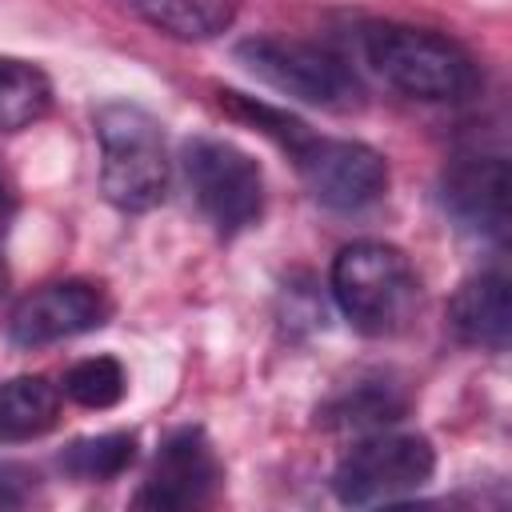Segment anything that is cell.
<instances>
[{"label":"cell","mask_w":512,"mask_h":512,"mask_svg":"<svg viewBox=\"0 0 512 512\" xmlns=\"http://www.w3.org/2000/svg\"><path fill=\"white\" fill-rule=\"evenodd\" d=\"M48 108H52L48 76L28 60L0 56V132H20L36 124Z\"/></svg>","instance_id":"cell-14"},{"label":"cell","mask_w":512,"mask_h":512,"mask_svg":"<svg viewBox=\"0 0 512 512\" xmlns=\"http://www.w3.org/2000/svg\"><path fill=\"white\" fill-rule=\"evenodd\" d=\"M288 152L308 196L328 212H360L388 192V160L360 140L304 132Z\"/></svg>","instance_id":"cell-7"},{"label":"cell","mask_w":512,"mask_h":512,"mask_svg":"<svg viewBox=\"0 0 512 512\" xmlns=\"http://www.w3.org/2000/svg\"><path fill=\"white\" fill-rule=\"evenodd\" d=\"M112 320V296L92 280H56L24 296L8 320V340L16 348H44Z\"/></svg>","instance_id":"cell-8"},{"label":"cell","mask_w":512,"mask_h":512,"mask_svg":"<svg viewBox=\"0 0 512 512\" xmlns=\"http://www.w3.org/2000/svg\"><path fill=\"white\" fill-rule=\"evenodd\" d=\"M184 176L196 208L220 236H236L264 216V168L240 144L192 136L184 144Z\"/></svg>","instance_id":"cell-5"},{"label":"cell","mask_w":512,"mask_h":512,"mask_svg":"<svg viewBox=\"0 0 512 512\" xmlns=\"http://www.w3.org/2000/svg\"><path fill=\"white\" fill-rule=\"evenodd\" d=\"M12 504H20V492L8 480H0V508H12Z\"/></svg>","instance_id":"cell-18"},{"label":"cell","mask_w":512,"mask_h":512,"mask_svg":"<svg viewBox=\"0 0 512 512\" xmlns=\"http://www.w3.org/2000/svg\"><path fill=\"white\" fill-rule=\"evenodd\" d=\"M332 296L348 324L364 336H396L420 304L412 260L384 240H356L332 260Z\"/></svg>","instance_id":"cell-2"},{"label":"cell","mask_w":512,"mask_h":512,"mask_svg":"<svg viewBox=\"0 0 512 512\" xmlns=\"http://www.w3.org/2000/svg\"><path fill=\"white\" fill-rule=\"evenodd\" d=\"M4 284H8V268H4V256H0V292H4Z\"/></svg>","instance_id":"cell-19"},{"label":"cell","mask_w":512,"mask_h":512,"mask_svg":"<svg viewBox=\"0 0 512 512\" xmlns=\"http://www.w3.org/2000/svg\"><path fill=\"white\" fill-rule=\"evenodd\" d=\"M60 420V388L44 376L0 380V444H20L52 432Z\"/></svg>","instance_id":"cell-12"},{"label":"cell","mask_w":512,"mask_h":512,"mask_svg":"<svg viewBox=\"0 0 512 512\" xmlns=\"http://www.w3.org/2000/svg\"><path fill=\"white\" fill-rule=\"evenodd\" d=\"M404 412V396L384 384V380H360L352 384L348 392H340L324 412L320 420L332 424V428H384L388 420H396Z\"/></svg>","instance_id":"cell-15"},{"label":"cell","mask_w":512,"mask_h":512,"mask_svg":"<svg viewBox=\"0 0 512 512\" xmlns=\"http://www.w3.org/2000/svg\"><path fill=\"white\" fill-rule=\"evenodd\" d=\"M136 460V436L132 432H100L72 440L60 456V468L76 480H116Z\"/></svg>","instance_id":"cell-16"},{"label":"cell","mask_w":512,"mask_h":512,"mask_svg":"<svg viewBox=\"0 0 512 512\" xmlns=\"http://www.w3.org/2000/svg\"><path fill=\"white\" fill-rule=\"evenodd\" d=\"M448 324L464 344L504 352L508 344V276L480 272L464 280L448 304Z\"/></svg>","instance_id":"cell-11"},{"label":"cell","mask_w":512,"mask_h":512,"mask_svg":"<svg viewBox=\"0 0 512 512\" xmlns=\"http://www.w3.org/2000/svg\"><path fill=\"white\" fill-rule=\"evenodd\" d=\"M128 392V372L116 356H88L64 372V396L80 408H112Z\"/></svg>","instance_id":"cell-17"},{"label":"cell","mask_w":512,"mask_h":512,"mask_svg":"<svg viewBox=\"0 0 512 512\" xmlns=\"http://www.w3.org/2000/svg\"><path fill=\"white\" fill-rule=\"evenodd\" d=\"M444 212L456 220V228L480 236V240H504L508 232V164L504 156H456L440 184Z\"/></svg>","instance_id":"cell-10"},{"label":"cell","mask_w":512,"mask_h":512,"mask_svg":"<svg viewBox=\"0 0 512 512\" xmlns=\"http://www.w3.org/2000/svg\"><path fill=\"white\" fill-rule=\"evenodd\" d=\"M356 52L380 84H388L392 92L408 100L456 104V100L476 96L480 88V68L468 56V48H460L456 40L432 28L376 20L360 28Z\"/></svg>","instance_id":"cell-1"},{"label":"cell","mask_w":512,"mask_h":512,"mask_svg":"<svg viewBox=\"0 0 512 512\" xmlns=\"http://www.w3.org/2000/svg\"><path fill=\"white\" fill-rule=\"evenodd\" d=\"M140 20L172 40H212L232 28L240 0H128Z\"/></svg>","instance_id":"cell-13"},{"label":"cell","mask_w":512,"mask_h":512,"mask_svg":"<svg viewBox=\"0 0 512 512\" xmlns=\"http://www.w3.org/2000/svg\"><path fill=\"white\" fill-rule=\"evenodd\" d=\"M100 144V188L120 212H148L168 196V148L152 112L112 100L92 120Z\"/></svg>","instance_id":"cell-3"},{"label":"cell","mask_w":512,"mask_h":512,"mask_svg":"<svg viewBox=\"0 0 512 512\" xmlns=\"http://www.w3.org/2000/svg\"><path fill=\"white\" fill-rule=\"evenodd\" d=\"M432 472H436V452L428 436L376 428L340 456L332 472V492L340 504L352 508L392 504L420 492L432 480Z\"/></svg>","instance_id":"cell-4"},{"label":"cell","mask_w":512,"mask_h":512,"mask_svg":"<svg viewBox=\"0 0 512 512\" xmlns=\"http://www.w3.org/2000/svg\"><path fill=\"white\" fill-rule=\"evenodd\" d=\"M224 464L212 440L200 428H176L148 468V480L136 492L140 508H200L216 496Z\"/></svg>","instance_id":"cell-9"},{"label":"cell","mask_w":512,"mask_h":512,"mask_svg":"<svg viewBox=\"0 0 512 512\" xmlns=\"http://www.w3.org/2000/svg\"><path fill=\"white\" fill-rule=\"evenodd\" d=\"M236 60L276 88L280 96H292L312 108H352L356 104V76L344 56L316 40H296V36H252L236 48Z\"/></svg>","instance_id":"cell-6"}]
</instances>
